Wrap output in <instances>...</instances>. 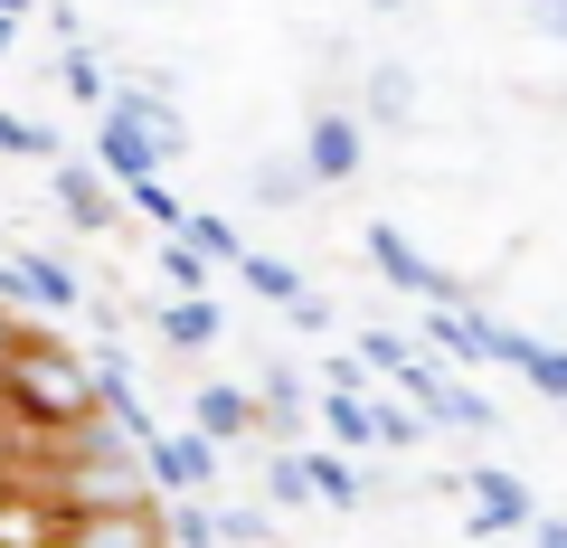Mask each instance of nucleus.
Listing matches in <instances>:
<instances>
[{"mask_svg": "<svg viewBox=\"0 0 567 548\" xmlns=\"http://www.w3.org/2000/svg\"><path fill=\"white\" fill-rule=\"evenodd\" d=\"M162 331H171L181 350H208V341H218V303H208V293H181V303L162 312Z\"/></svg>", "mask_w": 567, "mask_h": 548, "instance_id": "6", "label": "nucleus"}, {"mask_svg": "<svg viewBox=\"0 0 567 548\" xmlns=\"http://www.w3.org/2000/svg\"><path fill=\"white\" fill-rule=\"evenodd\" d=\"M303 473H312V492H331V502H360V473H350L341 454H312Z\"/></svg>", "mask_w": 567, "mask_h": 548, "instance_id": "8", "label": "nucleus"}, {"mask_svg": "<svg viewBox=\"0 0 567 548\" xmlns=\"http://www.w3.org/2000/svg\"><path fill=\"white\" fill-rule=\"evenodd\" d=\"M39 548H162V510L152 502H95V510H48Z\"/></svg>", "mask_w": 567, "mask_h": 548, "instance_id": "2", "label": "nucleus"}, {"mask_svg": "<svg viewBox=\"0 0 567 548\" xmlns=\"http://www.w3.org/2000/svg\"><path fill=\"white\" fill-rule=\"evenodd\" d=\"M10 331H20V322H10V312H0V350H10Z\"/></svg>", "mask_w": 567, "mask_h": 548, "instance_id": "13", "label": "nucleus"}, {"mask_svg": "<svg viewBox=\"0 0 567 548\" xmlns=\"http://www.w3.org/2000/svg\"><path fill=\"white\" fill-rule=\"evenodd\" d=\"M360 360H369V369H406V341H388V331H369V341H360Z\"/></svg>", "mask_w": 567, "mask_h": 548, "instance_id": "10", "label": "nucleus"}, {"mask_svg": "<svg viewBox=\"0 0 567 548\" xmlns=\"http://www.w3.org/2000/svg\"><path fill=\"white\" fill-rule=\"evenodd\" d=\"M152 473H162L171 492H199L208 473H218V445H208V435H152Z\"/></svg>", "mask_w": 567, "mask_h": 548, "instance_id": "3", "label": "nucleus"}, {"mask_svg": "<svg viewBox=\"0 0 567 548\" xmlns=\"http://www.w3.org/2000/svg\"><path fill=\"white\" fill-rule=\"evenodd\" d=\"M0 387H10L29 416H48V426H66V416L95 406V369H85L66 341H48V331H10V350H0Z\"/></svg>", "mask_w": 567, "mask_h": 548, "instance_id": "1", "label": "nucleus"}, {"mask_svg": "<svg viewBox=\"0 0 567 548\" xmlns=\"http://www.w3.org/2000/svg\"><path fill=\"white\" fill-rule=\"evenodd\" d=\"M473 492H483V520H473V539H492V529H520V520H529V492L511 483V473H473Z\"/></svg>", "mask_w": 567, "mask_h": 548, "instance_id": "4", "label": "nucleus"}, {"mask_svg": "<svg viewBox=\"0 0 567 548\" xmlns=\"http://www.w3.org/2000/svg\"><path fill=\"white\" fill-rule=\"evenodd\" d=\"M303 492H312V473L293 464V454H275V464H265V502H284V510H293Z\"/></svg>", "mask_w": 567, "mask_h": 548, "instance_id": "7", "label": "nucleus"}, {"mask_svg": "<svg viewBox=\"0 0 567 548\" xmlns=\"http://www.w3.org/2000/svg\"><path fill=\"white\" fill-rule=\"evenodd\" d=\"M256 426V397L246 387H199V435L208 445H227V435H246Z\"/></svg>", "mask_w": 567, "mask_h": 548, "instance_id": "5", "label": "nucleus"}, {"mask_svg": "<svg viewBox=\"0 0 567 548\" xmlns=\"http://www.w3.org/2000/svg\"><path fill=\"white\" fill-rule=\"evenodd\" d=\"M539 548H567V520H558V529H539Z\"/></svg>", "mask_w": 567, "mask_h": 548, "instance_id": "12", "label": "nucleus"}, {"mask_svg": "<svg viewBox=\"0 0 567 548\" xmlns=\"http://www.w3.org/2000/svg\"><path fill=\"white\" fill-rule=\"evenodd\" d=\"M246 275H256V293H265V303H303V285H293L284 265H246Z\"/></svg>", "mask_w": 567, "mask_h": 548, "instance_id": "9", "label": "nucleus"}, {"mask_svg": "<svg viewBox=\"0 0 567 548\" xmlns=\"http://www.w3.org/2000/svg\"><path fill=\"white\" fill-rule=\"evenodd\" d=\"M312 152H322V170H331V180H341V170H350V133H341V123H331V133H322V143H312Z\"/></svg>", "mask_w": 567, "mask_h": 548, "instance_id": "11", "label": "nucleus"}]
</instances>
